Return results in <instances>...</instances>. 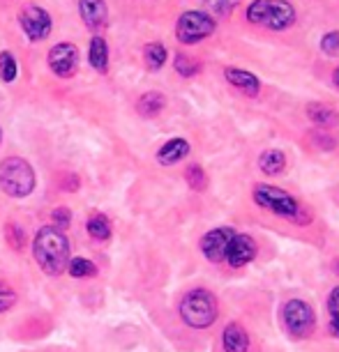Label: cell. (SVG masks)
I'll return each instance as SVG.
<instances>
[{"label":"cell","mask_w":339,"mask_h":352,"mask_svg":"<svg viewBox=\"0 0 339 352\" xmlns=\"http://www.w3.org/2000/svg\"><path fill=\"white\" fill-rule=\"evenodd\" d=\"M224 78L229 81V85H234L238 92H243V95H247V97H256L258 92H261V81H258V76L251 74L247 69L226 67Z\"/></svg>","instance_id":"obj_14"},{"label":"cell","mask_w":339,"mask_h":352,"mask_svg":"<svg viewBox=\"0 0 339 352\" xmlns=\"http://www.w3.org/2000/svg\"><path fill=\"white\" fill-rule=\"evenodd\" d=\"M19 74V65L14 60V56H12L10 51H3L0 53V76H3L5 83H12Z\"/></svg>","instance_id":"obj_29"},{"label":"cell","mask_w":339,"mask_h":352,"mask_svg":"<svg viewBox=\"0 0 339 352\" xmlns=\"http://www.w3.org/2000/svg\"><path fill=\"white\" fill-rule=\"evenodd\" d=\"M192 152V145L187 138L183 136H176V138H169L162 148L157 150V164L159 166H176L178 162H183V159H187Z\"/></svg>","instance_id":"obj_13"},{"label":"cell","mask_w":339,"mask_h":352,"mask_svg":"<svg viewBox=\"0 0 339 352\" xmlns=\"http://www.w3.org/2000/svg\"><path fill=\"white\" fill-rule=\"evenodd\" d=\"M185 180H187L189 189H194V191H203L208 187V175H205L201 164H189L187 170H185Z\"/></svg>","instance_id":"obj_25"},{"label":"cell","mask_w":339,"mask_h":352,"mask_svg":"<svg viewBox=\"0 0 339 352\" xmlns=\"http://www.w3.org/2000/svg\"><path fill=\"white\" fill-rule=\"evenodd\" d=\"M178 316L189 329H208L219 318V302L208 288H192L181 297Z\"/></svg>","instance_id":"obj_3"},{"label":"cell","mask_w":339,"mask_h":352,"mask_svg":"<svg viewBox=\"0 0 339 352\" xmlns=\"http://www.w3.org/2000/svg\"><path fill=\"white\" fill-rule=\"evenodd\" d=\"M258 168H261L263 175L275 177L287 168V155H284L282 150H275V148L263 150L261 155H258Z\"/></svg>","instance_id":"obj_18"},{"label":"cell","mask_w":339,"mask_h":352,"mask_svg":"<svg viewBox=\"0 0 339 352\" xmlns=\"http://www.w3.org/2000/svg\"><path fill=\"white\" fill-rule=\"evenodd\" d=\"M79 14H81L85 28L92 32H102L109 23V10L104 0H79Z\"/></svg>","instance_id":"obj_12"},{"label":"cell","mask_w":339,"mask_h":352,"mask_svg":"<svg viewBox=\"0 0 339 352\" xmlns=\"http://www.w3.org/2000/svg\"><path fill=\"white\" fill-rule=\"evenodd\" d=\"M224 352H249V334L240 322H229L222 331Z\"/></svg>","instance_id":"obj_15"},{"label":"cell","mask_w":339,"mask_h":352,"mask_svg":"<svg viewBox=\"0 0 339 352\" xmlns=\"http://www.w3.org/2000/svg\"><path fill=\"white\" fill-rule=\"evenodd\" d=\"M309 138H311V141H314V145H316L318 150L330 152V150H335V148H337V138H335V136H330V134H325V129L311 131Z\"/></svg>","instance_id":"obj_30"},{"label":"cell","mask_w":339,"mask_h":352,"mask_svg":"<svg viewBox=\"0 0 339 352\" xmlns=\"http://www.w3.org/2000/svg\"><path fill=\"white\" fill-rule=\"evenodd\" d=\"M61 187L68 191H76L79 189V177L76 175H65V180H61Z\"/></svg>","instance_id":"obj_33"},{"label":"cell","mask_w":339,"mask_h":352,"mask_svg":"<svg viewBox=\"0 0 339 352\" xmlns=\"http://www.w3.org/2000/svg\"><path fill=\"white\" fill-rule=\"evenodd\" d=\"M217 28V21L212 19L208 12H198V10H187L178 16L176 21V37L178 42L185 46L198 44L203 39H208Z\"/></svg>","instance_id":"obj_7"},{"label":"cell","mask_w":339,"mask_h":352,"mask_svg":"<svg viewBox=\"0 0 339 352\" xmlns=\"http://www.w3.org/2000/svg\"><path fill=\"white\" fill-rule=\"evenodd\" d=\"M88 63L99 74L109 72V44H106V39L102 35H92L88 46Z\"/></svg>","instance_id":"obj_17"},{"label":"cell","mask_w":339,"mask_h":352,"mask_svg":"<svg viewBox=\"0 0 339 352\" xmlns=\"http://www.w3.org/2000/svg\"><path fill=\"white\" fill-rule=\"evenodd\" d=\"M68 272H70V276H74V278H88L97 274V267L88 258H70Z\"/></svg>","instance_id":"obj_26"},{"label":"cell","mask_w":339,"mask_h":352,"mask_svg":"<svg viewBox=\"0 0 339 352\" xmlns=\"http://www.w3.org/2000/svg\"><path fill=\"white\" fill-rule=\"evenodd\" d=\"M0 143H3V129H0Z\"/></svg>","instance_id":"obj_36"},{"label":"cell","mask_w":339,"mask_h":352,"mask_svg":"<svg viewBox=\"0 0 339 352\" xmlns=\"http://www.w3.org/2000/svg\"><path fill=\"white\" fill-rule=\"evenodd\" d=\"M256 254H258V244L254 237L247 235V232H236L229 249H226L224 263L234 270H240V267H247L256 258Z\"/></svg>","instance_id":"obj_11"},{"label":"cell","mask_w":339,"mask_h":352,"mask_svg":"<svg viewBox=\"0 0 339 352\" xmlns=\"http://www.w3.org/2000/svg\"><path fill=\"white\" fill-rule=\"evenodd\" d=\"M240 0H203V8L208 10V14L215 19V16H229L234 12Z\"/></svg>","instance_id":"obj_27"},{"label":"cell","mask_w":339,"mask_h":352,"mask_svg":"<svg viewBox=\"0 0 339 352\" xmlns=\"http://www.w3.org/2000/svg\"><path fill=\"white\" fill-rule=\"evenodd\" d=\"M70 240L58 226H42L32 237V258L46 276H61L70 265Z\"/></svg>","instance_id":"obj_1"},{"label":"cell","mask_w":339,"mask_h":352,"mask_svg":"<svg viewBox=\"0 0 339 352\" xmlns=\"http://www.w3.org/2000/svg\"><path fill=\"white\" fill-rule=\"evenodd\" d=\"M19 304V290L14 288V283L10 278L0 276V316L8 314Z\"/></svg>","instance_id":"obj_23"},{"label":"cell","mask_w":339,"mask_h":352,"mask_svg":"<svg viewBox=\"0 0 339 352\" xmlns=\"http://www.w3.org/2000/svg\"><path fill=\"white\" fill-rule=\"evenodd\" d=\"M30 352H76V350L63 348V345H49V348H39V350H30Z\"/></svg>","instance_id":"obj_34"},{"label":"cell","mask_w":339,"mask_h":352,"mask_svg":"<svg viewBox=\"0 0 339 352\" xmlns=\"http://www.w3.org/2000/svg\"><path fill=\"white\" fill-rule=\"evenodd\" d=\"M247 21L272 32H282L296 23V8L289 0H251Z\"/></svg>","instance_id":"obj_4"},{"label":"cell","mask_w":339,"mask_h":352,"mask_svg":"<svg viewBox=\"0 0 339 352\" xmlns=\"http://www.w3.org/2000/svg\"><path fill=\"white\" fill-rule=\"evenodd\" d=\"M164 106H166V97L162 95V92H157V90L143 92V95L136 99V111H138V116H141V118L159 116V113L164 111Z\"/></svg>","instance_id":"obj_19"},{"label":"cell","mask_w":339,"mask_h":352,"mask_svg":"<svg viewBox=\"0 0 339 352\" xmlns=\"http://www.w3.org/2000/svg\"><path fill=\"white\" fill-rule=\"evenodd\" d=\"M0 191L17 201L35 191V170L23 157H8L0 162Z\"/></svg>","instance_id":"obj_5"},{"label":"cell","mask_w":339,"mask_h":352,"mask_svg":"<svg viewBox=\"0 0 339 352\" xmlns=\"http://www.w3.org/2000/svg\"><path fill=\"white\" fill-rule=\"evenodd\" d=\"M325 309H328V331L339 341V285L330 290Z\"/></svg>","instance_id":"obj_22"},{"label":"cell","mask_w":339,"mask_h":352,"mask_svg":"<svg viewBox=\"0 0 339 352\" xmlns=\"http://www.w3.org/2000/svg\"><path fill=\"white\" fill-rule=\"evenodd\" d=\"M236 228L231 226H219V228H212L208 230L205 235L201 237L198 247H201V254L208 263H224V256H226V249H229L231 240L236 235Z\"/></svg>","instance_id":"obj_9"},{"label":"cell","mask_w":339,"mask_h":352,"mask_svg":"<svg viewBox=\"0 0 339 352\" xmlns=\"http://www.w3.org/2000/svg\"><path fill=\"white\" fill-rule=\"evenodd\" d=\"M19 23L25 32V37L30 42H44L46 37L51 35L53 21L51 14L39 5H25V8L19 12Z\"/></svg>","instance_id":"obj_8"},{"label":"cell","mask_w":339,"mask_h":352,"mask_svg":"<svg viewBox=\"0 0 339 352\" xmlns=\"http://www.w3.org/2000/svg\"><path fill=\"white\" fill-rule=\"evenodd\" d=\"M85 232L92 237V240L97 242H104L111 237V221L109 217L102 214V212H92L88 217V221H85Z\"/></svg>","instance_id":"obj_20"},{"label":"cell","mask_w":339,"mask_h":352,"mask_svg":"<svg viewBox=\"0 0 339 352\" xmlns=\"http://www.w3.org/2000/svg\"><path fill=\"white\" fill-rule=\"evenodd\" d=\"M305 113H307L309 120L314 122L316 127H321V129L339 127V113H337L335 109H332V106H328V104L311 102V104H307V109H305Z\"/></svg>","instance_id":"obj_16"},{"label":"cell","mask_w":339,"mask_h":352,"mask_svg":"<svg viewBox=\"0 0 339 352\" xmlns=\"http://www.w3.org/2000/svg\"><path fill=\"white\" fill-rule=\"evenodd\" d=\"M282 322H284V329L291 338H309L314 334L316 329V314L311 309L309 302L300 300V297H294V300L284 302L282 307Z\"/></svg>","instance_id":"obj_6"},{"label":"cell","mask_w":339,"mask_h":352,"mask_svg":"<svg viewBox=\"0 0 339 352\" xmlns=\"http://www.w3.org/2000/svg\"><path fill=\"white\" fill-rule=\"evenodd\" d=\"M46 63L56 76L72 78L79 72V49L72 42H61L49 51Z\"/></svg>","instance_id":"obj_10"},{"label":"cell","mask_w":339,"mask_h":352,"mask_svg":"<svg viewBox=\"0 0 339 352\" xmlns=\"http://www.w3.org/2000/svg\"><path fill=\"white\" fill-rule=\"evenodd\" d=\"M53 219H56V223H58V228H65V226H70V210L68 208H58V210H53Z\"/></svg>","instance_id":"obj_32"},{"label":"cell","mask_w":339,"mask_h":352,"mask_svg":"<svg viewBox=\"0 0 339 352\" xmlns=\"http://www.w3.org/2000/svg\"><path fill=\"white\" fill-rule=\"evenodd\" d=\"M332 83H335V88L339 90V67L332 72Z\"/></svg>","instance_id":"obj_35"},{"label":"cell","mask_w":339,"mask_h":352,"mask_svg":"<svg viewBox=\"0 0 339 352\" xmlns=\"http://www.w3.org/2000/svg\"><path fill=\"white\" fill-rule=\"evenodd\" d=\"M5 242L10 244L12 251H21L25 247V230L23 226H19L14 221H10L5 226Z\"/></svg>","instance_id":"obj_28"},{"label":"cell","mask_w":339,"mask_h":352,"mask_svg":"<svg viewBox=\"0 0 339 352\" xmlns=\"http://www.w3.org/2000/svg\"><path fill=\"white\" fill-rule=\"evenodd\" d=\"M143 60L148 65L150 72H159L166 65V60H169V51H166L164 44L150 42V44H145V49H143Z\"/></svg>","instance_id":"obj_21"},{"label":"cell","mask_w":339,"mask_h":352,"mask_svg":"<svg viewBox=\"0 0 339 352\" xmlns=\"http://www.w3.org/2000/svg\"><path fill=\"white\" fill-rule=\"evenodd\" d=\"M251 201L261 210L270 212V214H275L279 219H287V221L296 226L311 223L309 212H305L300 201L294 194H289L287 189L275 187V184H256L254 191H251Z\"/></svg>","instance_id":"obj_2"},{"label":"cell","mask_w":339,"mask_h":352,"mask_svg":"<svg viewBox=\"0 0 339 352\" xmlns=\"http://www.w3.org/2000/svg\"><path fill=\"white\" fill-rule=\"evenodd\" d=\"M321 51L325 56H339V30H330L321 37Z\"/></svg>","instance_id":"obj_31"},{"label":"cell","mask_w":339,"mask_h":352,"mask_svg":"<svg viewBox=\"0 0 339 352\" xmlns=\"http://www.w3.org/2000/svg\"><path fill=\"white\" fill-rule=\"evenodd\" d=\"M174 69L181 76L192 78V76H196L198 72H201V63L194 60V58L187 56V53H178V56L174 58Z\"/></svg>","instance_id":"obj_24"}]
</instances>
